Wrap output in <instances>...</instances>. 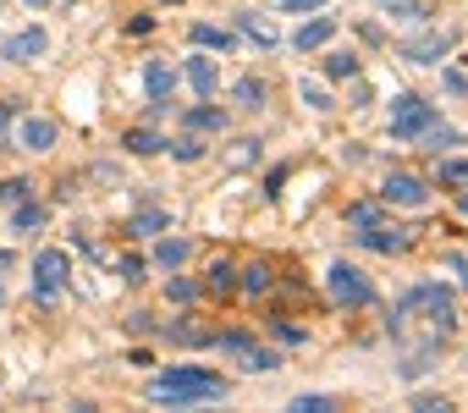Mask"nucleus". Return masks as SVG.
Instances as JSON below:
<instances>
[{"label": "nucleus", "instance_id": "obj_1", "mask_svg": "<svg viewBox=\"0 0 468 413\" xmlns=\"http://www.w3.org/2000/svg\"><path fill=\"white\" fill-rule=\"evenodd\" d=\"M226 380L198 369V364H171L149 380V402H171V408H198V402H220Z\"/></svg>", "mask_w": 468, "mask_h": 413}, {"label": "nucleus", "instance_id": "obj_2", "mask_svg": "<svg viewBox=\"0 0 468 413\" xmlns=\"http://www.w3.org/2000/svg\"><path fill=\"white\" fill-rule=\"evenodd\" d=\"M413 314H424L430 336H452V331H457V298H452V287H435V281L413 287V292L391 309V331H402Z\"/></svg>", "mask_w": 468, "mask_h": 413}, {"label": "nucleus", "instance_id": "obj_3", "mask_svg": "<svg viewBox=\"0 0 468 413\" xmlns=\"http://www.w3.org/2000/svg\"><path fill=\"white\" fill-rule=\"evenodd\" d=\"M209 347L220 353V358H238L249 375H271V369H282V358L271 353V347H260L254 336H243V331H226V336H209Z\"/></svg>", "mask_w": 468, "mask_h": 413}, {"label": "nucleus", "instance_id": "obj_4", "mask_svg": "<svg viewBox=\"0 0 468 413\" xmlns=\"http://www.w3.org/2000/svg\"><path fill=\"white\" fill-rule=\"evenodd\" d=\"M430 122H435V105H430L424 94H397V100H391V138H397V143H413Z\"/></svg>", "mask_w": 468, "mask_h": 413}, {"label": "nucleus", "instance_id": "obj_5", "mask_svg": "<svg viewBox=\"0 0 468 413\" xmlns=\"http://www.w3.org/2000/svg\"><path fill=\"white\" fill-rule=\"evenodd\" d=\"M325 287H331V298H336L342 309H369V303H375V287H369V276H364L358 265H347V259L325 270Z\"/></svg>", "mask_w": 468, "mask_h": 413}, {"label": "nucleus", "instance_id": "obj_6", "mask_svg": "<svg viewBox=\"0 0 468 413\" xmlns=\"http://www.w3.org/2000/svg\"><path fill=\"white\" fill-rule=\"evenodd\" d=\"M67 276H72V259L61 249H45L34 259V303H56L67 292Z\"/></svg>", "mask_w": 468, "mask_h": 413}, {"label": "nucleus", "instance_id": "obj_7", "mask_svg": "<svg viewBox=\"0 0 468 413\" xmlns=\"http://www.w3.org/2000/svg\"><path fill=\"white\" fill-rule=\"evenodd\" d=\"M358 243L375 249V254H408V249H413V227H386V221H375V227L358 232Z\"/></svg>", "mask_w": 468, "mask_h": 413}, {"label": "nucleus", "instance_id": "obj_8", "mask_svg": "<svg viewBox=\"0 0 468 413\" xmlns=\"http://www.w3.org/2000/svg\"><path fill=\"white\" fill-rule=\"evenodd\" d=\"M380 193H386L391 204H402V210H424V204H430V187H424L413 171H391Z\"/></svg>", "mask_w": 468, "mask_h": 413}, {"label": "nucleus", "instance_id": "obj_9", "mask_svg": "<svg viewBox=\"0 0 468 413\" xmlns=\"http://www.w3.org/2000/svg\"><path fill=\"white\" fill-rule=\"evenodd\" d=\"M45 50H50V34H45L39 23H34V28H23V34H12L6 45H0V56H6V61H17V67H23V61H39Z\"/></svg>", "mask_w": 468, "mask_h": 413}, {"label": "nucleus", "instance_id": "obj_10", "mask_svg": "<svg viewBox=\"0 0 468 413\" xmlns=\"http://www.w3.org/2000/svg\"><path fill=\"white\" fill-rule=\"evenodd\" d=\"M331 39H336V17H309V23L292 34V50H298V56H309V50H325Z\"/></svg>", "mask_w": 468, "mask_h": 413}, {"label": "nucleus", "instance_id": "obj_11", "mask_svg": "<svg viewBox=\"0 0 468 413\" xmlns=\"http://www.w3.org/2000/svg\"><path fill=\"white\" fill-rule=\"evenodd\" d=\"M452 45H457V34H424V39H413L402 56H408L413 67H441V56H446Z\"/></svg>", "mask_w": 468, "mask_h": 413}, {"label": "nucleus", "instance_id": "obj_12", "mask_svg": "<svg viewBox=\"0 0 468 413\" xmlns=\"http://www.w3.org/2000/svg\"><path fill=\"white\" fill-rule=\"evenodd\" d=\"M17 143H23V149H34V154L56 149V122H45V116H23V127H17Z\"/></svg>", "mask_w": 468, "mask_h": 413}, {"label": "nucleus", "instance_id": "obj_13", "mask_svg": "<svg viewBox=\"0 0 468 413\" xmlns=\"http://www.w3.org/2000/svg\"><path fill=\"white\" fill-rule=\"evenodd\" d=\"M187 83H193L198 100H215V83H220L215 61H209V56H193V61H187Z\"/></svg>", "mask_w": 468, "mask_h": 413}, {"label": "nucleus", "instance_id": "obj_14", "mask_svg": "<svg viewBox=\"0 0 468 413\" xmlns=\"http://www.w3.org/2000/svg\"><path fill=\"white\" fill-rule=\"evenodd\" d=\"M187 254H193L187 238H160V243H154V265H160V270H182Z\"/></svg>", "mask_w": 468, "mask_h": 413}, {"label": "nucleus", "instance_id": "obj_15", "mask_svg": "<svg viewBox=\"0 0 468 413\" xmlns=\"http://www.w3.org/2000/svg\"><path fill=\"white\" fill-rule=\"evenodd\" d=\"M198 50H238V39H231L226 28H215V23H193V34H187Z\"/></svg>", "mask_w": 468, "mask_h": 413}, {"label": "nucleus", "instance_id": "obj_16", "mask_svg": "<svg viewBox=\"0 0 468 413\" xmlns=\"http://www.w3.org/2000/svg\"><path fill=\"white\" fill-rule=\"evenodd\" d=\"M413 143H424L430 154H446L452 143H463V132H457V127H441V122H430V127H424V132H419Z\"/></svg>", "mask_w": 468, "mask_h": 413}, {"label": "nucleus", "instance_id": "obj_17", "mask_svg": "<svg viewBox=\"0 0 468 413\" xmlns=\"http://www.w3.org/2000/svg\"><path fill=\"white\" fill-rule=\"evenodd\" d=\"M165 227H171L165 210H138V216H127V232H133V238H160Z\"/></svg>", "mask_w": 468, "mask_h": 413}, {"label": "nucleus", "instance_id": "obj_18", "mask_svg": "<svg viewBox=\"0 0 468 413\" xmlns=\"http://www.w3.org/2000/svg\"><path fill=\"white\" fill-rule=\"evenodd\" d=\"M144 89H149V100H165V94L176 89V72H171L165 61H149V72H144Z\"/></svg>", "mask_w": 468, "mask_h": 413}, {"label": "nucleus", "instance_id": "obj_19", "mask_svg": "<svg viewBox=\"0 0 468 413\" xmlns=\"http://www.w3.org/2000/svg\"><path fill=\"white\" fill-rule=\"evenodd\" d=\"M12 232H45V204L23 198L17 210H12Z\"/></svg>", "mask_w": 468, "mask_h": 413}, {"label": "nucleus", "instance_id": "obj_20", "mask_svg": "<svg viewBox=\"0 0 468 413\" xmlns=\"http://www.w3.org/2000/svg\"><path fill=\"white\" fill-rule=\"evenodd\" d=\"M187 127H193V132H226V111H215V105H193V111H187Z\"/></svg>", "mask_w": 468, "mask_h": 413}, {"label": "nucleus", "instance_id": "obj_21", "mask_svg": "<svg viewBox=\"0 0 468 413\" xmlns=\"http://www.w3.org/2000/svg\"><path fill=\"white\" fill-rule=\"evenodd\" d=\"M231 100H238L243 111H260L265 105V83L260 78H238V83H231Z\"/></svg>", "mask_w": 468, "mask_h": 413}, {"label": "nucleus", "instance_id": "obj_22", "mask_svg": "<svg viewBox=\"0 0 468 413\" xmlns=\"http://www.w3.org/2000/svg\"><path fill=\"white\" fill-rule=\"evenodd\" d=\"M238 28H243V34H249L260 50H271V45H276V28H271V23H260L254 12H238Z\"/></svg>", "mask_w": 468, "mask_h": 413}, {"label": "nucleus", "instance_id": "obj_23", "mask_svg": "<svg viewBox=\"0 0 468 413\" xmlns=\"http://www.w3.org/2000/svg\"><path fill=\"white\" fill-rule=\"evenodd\" d=\"M122 143H127L133 154H160V149H165V138H160V132H149V127H133Z\"/></svg>", "mask_w": 468, "mask_h": 413}, {"label": "nucleus", "instance_id": "obj_24", "mask_svg": "<svg viewBox=\"0 0 468 413\" xmlns=\"http://www.w3.org/2000/svg\"><path fill=\"white\" fill-rule=\"evenodd\" d=\"M243 287H249V292H254V298H265V292H271V287H276V270H271V265H265V259H260V265H249V270H243Z\"/></svg>", "mask_w": 468, "mask_h": 413}, {"label": "nucleus", "instance_id": "obj_25", "mask_svg": "<svg viewBox=\"0 0 468 413\" xmlns=\"http://www.w3.org/2000/svg\"><path fill=\"white\" fill-rule=\"evenodd\" d=\"M171 342H176V347H209V331H198V325L182 320V325H171Z\"/></svg>", "mask_w": 468, "mask_h": 413}, {"label": "nucleus", "instance_id": "obj_26", "mask_svg": "<svg viewBox=\"0 0 468 413\" xmlns=\"http://www.w3.org/2000/svg\"><path fill=\"white\" fill-rule=\"evenodd\" d=\"M435 182H441V187H468V160H446V165L435 171Z\"/></svg>", "mask_w": 468, "mask_h": 413}, {"label": "nucleus", "instance_id": "obj_27", "mask_svg": "<svg viewBox=\"0 0 468 413\" xmlns=\"http://www.w3.org/2000/svg\"><path fill=\"white\" fill-rule=\"evenodd\" d=\"M231 287H238V270H231L226 259H215L209 265V292H231Z\"/></svg>", "mask_w": 468, "mask_h": 413}, {"label": "nucleus", "instance_id": "obj_28", "mask_svg": "<svg viewBox=\"0 0 468 413\" xmlns=\"http://www.w3.org/2000/svg\"><path fill=\"white\" fill-rule=\"evenodd\" d=\"M325 72H331L336 83H347V78H358V56H347V50H342V56H331V61H325Z\"/></svg>", "mask_w": 468, "mask_h": 413}, {"label": "nucleus", "instance_id": "obj_29", "mask_svg": "<svg viewBox=\"0 0 468 413\" xmlns=\"http://www.w3.org/2000/svg\"><path fill=\"white\" fill-rule=\"evenodd\" d=\"M331 408H336V402H331L325 391H303V397L292 402V413H331Z\"/></svg>", "mask_w": 468, "mask_h": 413}, {"label": "nucleus", "instance_id": "obj_30", "mask_svg": "<svg viewBox=\"0 0 468 413\" xmlns=\"http://www.w3.org/2000/svg\"><path fill=\"white\" fill-rule=\"evenodd\" d=\"M28 187H34L28 176H6V182H0V204H23V198H28Z\"/></svg>", "mask_w": 468, "mask_h": 413}, {"label": "nucleus", "instance_id": "obj_31", "mask_svg": "<svg viewBox=\"0 0 468 413\" xmlns=\"http://www.w3.org/2000/svg\"><path fill=\"white\" fill-rule=\"evenodd\" d=\"M386 12H391L397 23H419V17H424V6H419V0H386Z\"/></svg>", "mask_w": 468, "mask_h": 413}, {"label": "nucleus", "instance_id": "obj_32", "mask_svg": "<svg viewBox=\"0 0 468 413\" xmlns=\"http://www.w3.org/2000/svg\"><path fill=\"white\" fill-rule=\"evenodd\" d=\"M116 276H122L127 287H133V281H144V259H138V254H122V259H116Z\"/></svg>", "mask_w": 468, "mask_h": 413}, {"label": "nucleus", "instance_id": "obj_33", "mask_svg": "<svg viewBox=\"0 0 468 413\" xmlns=\"http://www.w3.org/2000/svg\"><path fill=\"white\" fill-rule=\"evenodd\" d=\"M165 149H171L176 160H198V154H204V143H198L193 132H187V138H176V143H165Z\"/></svg>", "mask_w": 468, "mask_h": 413}, {"label": "nucleus", "instance_id": "obj_34", "mask_svg": "<svg viewBox=\"0 0 468 413\" xmlns=\"http://www.w3.org/2000/svg\"><path fill=\"white\" fill-rule=\"evenodd\" d=\"M165 292H171V303H193V298H198V287H193L187 276H171V287H165Z\"/></svg>", "mask_w": 468, "mask_h": 413}, {"label": "nucleus", "instance_id": "obj_35", "mask_svg": "<svg viewBox=\"0 0 468 413\" xmlns=\"http://www.w3.org/2000/svg\"><path fill=\"white\" fill-rule=\"evenodd\" d=\"M347 221L364 232V227H375V221H380V210H375V204H353V210H347Z\"/></svg>", "mask_w": 468, "mask_h": 413}, {"label": "nucleus", "instance_id": "obj_36", "mask_svg": "<svg viewBox=\"0 0 468 413\" xmlns=\"http://www.w3.org/2000/svg\"><path fill=\"white\" fill-rule=\"evenodd\" d=\"M303 100H309L314 111H331V105H336V100H331V94H325L320 83H303Z\"/></svg>", "mask_w": 468, "mask_h": 413}, {"label": "nucleus", "instance_id": "obj_37", "mask_svg": "<svg viewBox=\"0 0 468 413\" xmlns=\"http://www.w3.org/2000/svg\"><path fill=\"white\" fill-rule=\"evenodd\" d=\"M413 408H419V413H452V402H446V397H419Z\"/></svg>", "mask_w": 468, "mask_h": 413}, {"label": "nucleus", "instance_id": "obj_38", "mask_svg": "<svg viewBox=\"0 0 468 413\" xmlns=\"http://www.w3.org/2000/svg\"><path fill=\"white\" fill-rule=\"evenodd\" d=\"M320 6H325V0H282V12H298V17L303 12H320Z\"/></svg>", "mask_w": 468, "mask_h": 413}, {"label": "nucleus", "instance_id": "obj_39", "mask_svg": "<svg viewBox=\"0 0 468 413\" xmlns=\"http://www.w3.org/2000/svg\"><path fill=\"white\" fill-rule=\"evenodd\" d=\"M276 336H282V342H287V347H303V331H298V325H287V320H282V325H276Z\"/></svg>", "mask_w": 468, "mask_h": 413}, {"label": "nucleus", "instance_id": "obj_40", "mask_svg": "<svg viewBox=\"0 0 468 413\" xmlns=\"http://www.w3.org/2000/svg\"><path fill=\"white\" fill-rule=\"evenodd\" d=\"M441 83H446V94H468V78H463V72H446Z\"/></svg>", "mask_w": 468, "mask_h": 413}, {"label": "nucleus", "instance_id": "obj_41", "mask_svg": "<svg viewBox=\"0 0 468 413\" xmlns=\"http://www.w3.org/2000/svg\"><path fill=\"white\" fill-rule=\"evenodd\" d=\"M452 270H457V276H463V281H468V259H452Z\"/></svg>", "mask_w": 468, "mask_h": 413}, {"label": "nucleus", "instance_id": "obj_42", "mask_svg": "<svg viewBox=\"0 0 468 413\" xmlns=\"http://www.w3.org/2000/svg\"><path fill=\"white\" fill-rule=\"evenodd\" d=\"M457 210H463V216H468V187H463V198H457Z\"/></svg>", "mask_w": 468, "mask_h": 413}, {"label": "nucleus", "instance_id": "obj_43", "mask_svg": "<svg viewBox=\"0 0 468 413\" xmlns=\"http://www.w3.org/2000/svg\"><path fill=\"white\" fill-rule=\"evenodd\" d=\"M23 6H34V12H39V6H50V0H23Z\"/></svg>", "mask_w": 468, "mask_h": 413}, {"label": "nucleus", "instance_id": "obj_44", "mask_svg": "<svg viewBox=\"0 0 468 413\" xmlns=\"http://www.w3.org/2000/svg\"><path fill=\"white\" fill-rule=\"evenodd\" d=\"M171 6H176V0H171Z\"/></svg>", "mask_w": 468, "mask_h": 413}]
</instances>
